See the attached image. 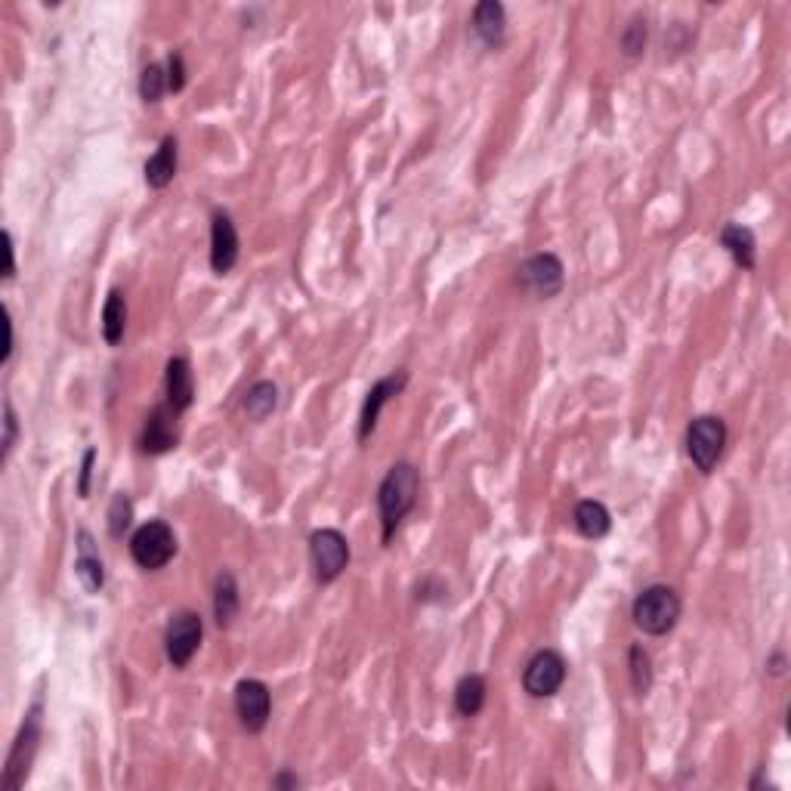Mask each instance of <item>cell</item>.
I'll use <instances>...</instances> for the list:
<instances>
[{
  "instance_id": "1f68e13d",
  "label": "cell",
  "mask_w": 791,
  "mask_h": 791,
  "mask_svg": "<svg viewBox=\"0 0 791 791\" xmlns=\"http://www.w3.org/2000/svg\"><path fill=\"white\" fill-rule=\"evenodd\" d=\"M4 245H7V279L16 275V248H13V235L4 232Z\"/></svg>"
},
{
  "instance_id": "3957f363",
  "label": "cell",
  "mask_w": 791,
  "mask_h": 791,
  "mask_svg": "<svg viewBox=\"0 0 791 791\" xmlns=\"http://www.w3.org/2000/svg\"><path fill=\"white\" fill-rule=\"evenodd\" d=\"M130 557L140 569L158 572L177 557V535L164 520H149L130 538Z\"/></svg>"
},
{
  "instance_id": "5b68a950",
  "label": "cell",
  "mask_w": 791,
  "mask_h": 791,
  "mask_svg": "<svg viewBox=\"0 0 791 791\" xmlns=\"http://www.w3.org/2000/svg\"><path fill=\"white\" fill-rule=\"evenodd\" d=\"M38 742H41V702H34L31 711L25 714V724H22L16 742H13L10 758H7V770H4V788L7 791H16L28 779L34 751H38Z\"/></svg>"
},
{
  "instance_id": "52a82bcc",
  "label": "cell",
  "mask_w": 791,
  "mask_h": 791,
  "mask_svg": "<svg viewBox=\"0 0 791 791\" xmlns=\"http://www.w3.org/2000/svg\"><path fill=\"white\" fill-rule=\"evenodd\" d=\"M309 560H313L316 578L322 584H331L343 575L350 563V544L337 529H319L309 538Z\"/></svg>"
},
{
  "instance_id": "83f0119b",
  "label": "cell",
  "mask_w": 791,
  "mask_h": 791,
  "mask_svg": "<svg viewBox=\"0 0 791 791\" xmlns=\"http://www.w3.org/2000/svg\"><path fill=\"white\" fill-rule=\"evenodd\" d=\"M167 90L170 93H180L183 87H186V62H183V56L180 53H174L167 59Z\"/></svg>"
},
{
  "instance_id": "836d02e7",
  "label": "cell",
  "mask_w": 791,
  "mask_h": 791,
  "mask_svg": "<svg viewBox=\"0 0 791 791\" xmlns=\"http://www.w3.org/2000/svg\"><path fill=\"white\" fill-rule=\"evenodd\" d=\"M4 328H7V347H4V359H0V362L7 365L10 356H13V322H10V316H7V325H4Z\"/></svg>"
},
{
  "instance_id": "4316f807",
  "label": "cell",
  "mask_w": 791,
  "mask_h": 791,
  "mask_svg": "<svg viewBox=\"0 0 791 791\" xmlns=\"http://www.w3.org/2000/svg\"><path fill=\"white\" fill-rule=\"evenodd\" d=\"M130 520H133L130 498L127 495H115L112 507H109V532H112V538H124V532L130 529Z\"/></svg>"
},
{
  "instance_id": "d4e9b609",
  "label": "cell",
  "mask_w": 791,
  "mask_h": 791,
  "mask_svg": "<svg viewBox=\"0 0 791 791\" xmlns=\"http://www.w3.org/2000/svg\"><path fill=\"white\" fill-rule=\"evenodd\" d=\"M167 93V68L164 65H158V62H152V65H146L143 68V75H140V96H143V102H161V96Z\"/></svg>"
},
{
  "instance_id": "277c9868",
  "label": "cell",
  "mask_w": 791,
  "mask_h": 791,
  "mask_svg": "<svg viewBox=\"0 0 791 791\" xmlns=\"http://www.w3.org/2000/svg\"><path fill=\"white\" fill-rule=\"evenodd\" d=\"M727 445V424L717 415H699L686 427V455L696 464L699 473H711L724 455Z\"/></svg>"
},
{
  "instance_id": "6da1fadb",
  "label": "cell",
  "mask_w": 791,
  "mask_h": 791,
  "mask_svg": "<svg viewBox=\"0 0 791 791\" xmlns=\"http://www.w3.org/2000/svg\"><path fill=\"white\" fill-rule=\"evenodd\" d=\"M421 492V473L415 464L399 461L387 470L381 489H377V510H381V538L384 544L393 541L396 529L418 504Z\"/></svg>"
},
{
  "instance_id": "7402d4cb",
  "label": "cell",
  "mask_w": 791,
  "mask_h": 791,
  "mask_svg": "<svg viewBox=\"0 0 791 791\" xmlns=\"http://www.w3.org/2000/svg\"><path fill=\"white\" fill-rule=\"evenodd\" d=\"M127 331V300L121 291H112L106 306H102V337L109 347H118Z\"/></svg>"
},
{
  "instance_id": "8992f818",
  "label": "cell",
  "mask_w": 791,
  "mask_h": 791,
  "mask_svg": "<svg viewBox=\"0 0 791 791\" xmlns=\"http://www.w3.org/2000/svg\"><path fill=\"white\" fill-rule=\"evenodd\" d=\"M201 637H204L201 615L192 612V609H180L174 618H170L167 634H164L167 662L174 668H186L192 662V656L198 652V646H201Z\"/></svg>"
},
{
  "instance_id": "e0dca14e",
  "label": "cell",
  "mask_w": 791,
  "mask_h": 791,
  "mask_svg": "<svg viewBox=\"0 0 791 791\" xmlns=\"http://www.w3.org/2000/svg\"><path fill=\"white\" fill-rule=\"evenodd\" d=\"M720 245L730 251L736 266L742 269H754V263H758V242H754V232L742 223H727L720 229Z\"/></svg>"
},
{
  "instance_id": "ffe728a7",
  "label": "cell",
  "mask_w": 791,
  "mask_h": 791,
  "mask_svg": "<svg viewBox=\"0 0 791 791\" xmlns=\"http://www.w3.org/2000/svg\"><path fill=\"white\" fill-rule=\"evenodd\" d=\"M238 615V584H235V575L232 572H220L217 575V584H214V618H217V628H232Z\"/></svg>"
},
{
  "instance_id": "7c38bea8",
  "label": "cell",
  "mask_w": 791,
  "mask_h": 791,
  "mask_svg": "<svg viewBox=\"0 0 791 791\" xmlns=\"http://www.w3.org/2000/svg\"><path fill=\"white\" fill-rule=\"evenodd\" d=\"M177 418H180V411H174L167 402L152 408V415L146 418V427L140 436V452L143 455H164L170 449H177V442H180Z\"/></svg>"
},
{
  "instance_id": "d6a6232c",
  "label": "cell",
  "mask_w": 791,
  "mask_h": 791,
  "mask_svg": "<svg viewBox=\"0 0 791 791\" xmlns=\"http://www.w3.org/2000/svg\"><path fill=\"white\" fill-rule=\"evenodd\" d=\"M297 785H300V779L294 773H288V770H282L279 776H272V788H282L285 791V788H297Z\"/></svg>"
},
{
  "instance_id": "2e32d148",
  "label": "cell",
  "mask_w": 791,
  "mask_h": 791,
  "mask_svg": "<svg viewBox=\"0 0 791 791\" xmlns=\"http://www.w3.org/2000/svg\"><path fill=\"white\" fill-rule=\"evenodd\" d=\"M177 164H180V149H177V140L174 136H164L158 152L146 161L143 174H146V183L152 189H167L177 177Z\"/></svg>"
},
{
  "instance_id": "f1b7e54d",
  "label": "cell",
  "mask_w": 791,
  "mask_h": 791,
  "mask_svg": "<svg viewBox=\"0 0 791 791\" xmlns=\"http://www.w3.org/2000/svg\"><path fill=\"white\" fill-rule=\"evenodd\" d=\"M4 458H10V452H13V445H16V433H19V424H16V411H13V405L7 402L4 405Z\"/></svg>"
},
{
  "instance_id": "f546056e",
  "label": "cell",
  "mask_w": 791,
  "mask_h": 791,
  "mask_svg": "<svg viewBox=\"0 0 791 791\" xmlns=\"http://www.w3.org/2000/svg\"><path fill=\"white\" fill-rule=\"evenodd\" d=\"M93 461H96V452H93V449H87V452H84V464H81V483H78V492H81V498H87V495H90Z\"/></svg>"
},
{
  "instance_id": "8fae6325",
  "label": "cell",
  "mask_w": 791,
  "mask_h": 791,
  "mask_svg": "<svg viewBox=\"0 0 791 791\" xmlns=\"http://www.w3.org/2000/svg\"><path fill=\"white\" fill-rule=\"evenodd\" d=\"M405 384H408V371L399 368V371L381 377V381H377V384L368 390V396H365V402H362V411H359V442H368V436L377 430V418H381L384 405H387L393 396H399V393L405 390Z\"/></svg>"
},
{
  "instance_id": "9c48e42d",
  "label": "cell",
  "mask_w": 791,
  "mask_h": 791,
  "mask_svg": "<svg viewBox=\"0 0 791 791\" xmlns=\"http://www.w3.org/2000/svg\"><path fill=\"white\" fill-rule=\"evenodd\" d=\"M517 282L535 297H557L566 285V269L557 254H535L517 269Z\"/></svg>"
},
{
  "instance_id": "484cf974",
  "label": "cell",
  "mask_w": 791,
  "mask_h": 791,
  "mask_svg": "<svg viewBox=\"0 0 791 791\" xmlns=\"http://www.w3.org/2000/svg\"><path fill=\"white\" fill-rule=\"evenodd\" d=\"M643 50H646V19L643 16H634L625 25V31H622V53L628 59H637Z\"/></svg>"
},
{
  "instance_id": "30bf717a",
  "label": "cell",
  "mask_w": 791,
  "mask_h": 791,
  "mask_svg": "<svg viewBox=\"0 0 791 791\" xmlns=\"http://www.w3.org/2000/svg\"><path fill=\"white\" fill-rule=\"evenodd\" d=\"M235 714L248 733H263L272 714V696L263 680H242L235 686Z\"/></svg>"
},
{
  "instance_id": "9a60e30c",
  "label": "cell",
  "mask_w": 791,
  "mask_h": 791,
  "mask_svg": "<svg viewBox=\"0 0 791 791\" xmlns=\"http://www.w3.org/2000/svg\"><path fill=\"white\" fill-rule=\"evenodd\" d=\"M473 31L486 47H501L504 31H507L504 4H498V0H483V4H476L473 7Z\"/></svg>"
},
{
  "instance_id": "4fadbf2b",
  "label": "cell",
  "mask_w": 791,
  "mask_h": 791,
  "mask_svg": "<svg viewBox=\"0 0 791 791\" xmlns=\"http://www.w3.org/2000/svg\"><path fill=\"white\" fill-rule=\"evenodd\" d=\"M238 263V232L226 211H214L211 217V269L217 275L232 272Z\"/></svg>"
},
{
  "instance_id": "603a6c76",
  "label": "cell",
  "mask_w": 791,
  "mask_h": 791,
  "mask_svg": "<svg viewBox=\"0 0 791 791\" xmlns=\"http://www.w3.org/2000/svg\"><path fill=\"white\" fill-rule=\"evenodd\" d=\"M275 405H279V387L272 381H257L245 396V415L260 424L272 415Z\"/></svg>"
},
{
  "instance_id": "d6986e66",
  "label": "cell",
  "mask_w": 791,
  "mask_h": 791,
  "mask_svg": "<svg viewBox=\"0 0 791 791\" xmlns=\"http://www.w3.org/2000/svg\"><path fill=\"white\" fill-rule=\"evenodd\" d=\"M572 523H575V529L584 535V538H606L609 535V529H612V517H609V510H606V504H600V501H581L578 507H575V513H572Z\"/></svg>"
},
{
  "instance_id": "ac0fdd59",
  "label": "cell",
  "mask_w": 791,
  "mask_h": 791,
  "mask_svg": "<svg viewBox=\"0 0 791 791\" xmlns=\"http://www.w3.org/2000/svg\"><path fill=\"white\" fill-rule=\"evenodd\" d=\"M75 572L81 578V584L90 594H99L102 584H106V569H102V560L93 554V538L90 532H78V560H75Z\"/></svg>"
},
{
  "instance_id": "7a4b0ae2",
  "label": "cell",
  "mask_w": 791,
  "mask_h": 791,
  "mask_svg": "<svg viewBox=\"0 0 791 791\" xmlns=\"http://www.w3.org/2000/svg\"><path fill=\"white\" fill-rule=\"evenodd\" d=\"M680 594L668 584H649L643 588L634 600V625L649 634V637H665L668 631H674V625L680 622Z\"/></svg>"
},
{
  "instance_id": "cb8c5ba5",
  "label": "cell",
  "mask_w": 791,
  "mask_h": 791,
  "mask_svg": "<svg viewBox=\"0 0 791 791\" xmlns=\"http://www.w3.org/2000/svg\"><path fill=\"white\" fill-rule=\"evenodd\" d=\"M631 683H634V693L637 696H646L649 693V686H652V659H649V652L634 643L631 646Z\"/></svg>"
},
{
  "instance_id": "5bb4252c",
  "label": "cell",
  "mask_w": 791,
  "mask_h": 791,
  "mask_svg": "<svg viewBox=\"0 0 791 791\" xmlns=\"http://www.w3.org/2000/svg\"><path fill=\"white\" fill-rule=\"evenodd\" d=\"M164 393H167V405L174 411H183L192 405L195 399V377H192V368H189V359L183 356H174L164 368Z\"/></svg>"
},
{
  "instance_id": "44dd1931",
  "label": "cell",
  "mask_w": 791,
  "mask_h": 791,
  "mask_svg": "<svg viewBox=\"0 0 791 791\" xmlns=\"http://www.w3.org/2000/svg\"><path fill=\"white\" fill-rule=\"evenodd\" d=\"M486 677L483 674H467L461 677V683L455 686V708L461 717H476L479 711L486 708Z\"/></svg>"
},
{
  "instance_id": "ba28073f",
  "label": "cell",
  "mask_w": 791,
  "mask_h": 791,
  "mask_svg": "<svg viewBox=\"0 0 791 791\" xmlns=\"http://www.w3.org/2000/svg\"><path fill=\"white\" fill-rule=\"evenodd\" d=\"M566 683V659L557 649H538L523 671V690L532 699H550Z\"/></svg>"
},
{
  "instance_id": "4dcf8cb0",
  "label": "cell",
  "mask_w": 791,
  "mask_h": 791,
  "mask_svg": "<svg viewBox=\"0 0 791 791\" xmlns=\"http://www.w3.org/2000/svg\"><path fill=\"white\" fill-rule=\"evenodd\" d=\"M785 668H788V659H785V652H773V656L767 659V674L770 677H785Z\"/></svg>"
}]
</instances>
